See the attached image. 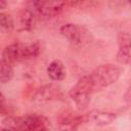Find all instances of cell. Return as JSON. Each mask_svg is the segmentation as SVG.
I'll use <instances>...</instances> for the list:
<instances>
[{"mask_svg": "<svg viewBox=\"0 0 131 131\" xmlns=\"http://www.w3.org/2000/svg\"><path fill=\"white\" fill-rule=\"evenodd\" d=\"M41 50L42 47L39 41H35L28 44L13 43L4 48L2 56H3V60L11 66L14 62L23 61L38 56Z\"/></svg>", "mask_w": 131, "mask_h": 131, "instance_id": "6da1fadb", "label": "cell"}, {"mask_svg": "<svg viewBox=\"0 0 131 131\" xmlns=\"http://www.w3.org/2000/svg\"><path fill=\"white\" fill-rule=\"evenodd\" d=\"M121 75V70L114 64H102L88 75L93 92L115 83Z\"/></svg>", "mask_w": 131, "mask_h": 131, "instance_id": "7a4b0ae2", "label": "cell"}, {"mask_svg": "<svg viewBox=\"0 0 131 131\" xmlns=\"http://www.w3.org/2000/svg\"><path fill=\"white\" fill-rule=\"evenodd\" d=\"M4 125L13 131H43L46 129V119L42 116L28 115L24 117H8Z\"/></svg>", "mask_w": 131, "mask_h": 131, "instance_id": "3957f363", "label": "cell"}, {"mask_svg": "<svg viewBox=\"0 0 131 131\" xmlns=\"http://www.w3.org/2000/svg\"><path fill=\"white\" fill-rule=\"evenodd\" d=\"M92 93H93V89L88 76L82 77L76 83V85L71 88L69 92L72 100L75 102L76 106L79 110H85L88 106Z\"/></svg>", "mask_w": 131, "mask_h": 131, "instance_id": "277c9868", "label": "cell"}, {"mask_svg": "<svg viewBox=\"0 0 131 131\" xmlns=\"http://www.w3.org/2000/svg\"><path fill=\"white\" fill-rule=\"evenodd\" d=\"M64 6L61 1H33L30 3V8H33L36 14L43 16H54L58 14Z\"/></svg>", "mask_w": 131, "mask_h": 131, "instance_id": "5b68a950", "label": "cell"}, {"mask_svg": "<svg viewBox=\"0 0 131 131\" xmlns=\"http://www.w3.org/2000/svg\"><path fill=\"white\" fill-rule=\"evenodd\" d=\"M116 120V114L102 111H92L86 116V121L97 126H105Z\"/></svg>", "mask_w": 131, "mask_h": 131, "instance_id": "8992f818", "label": "cell"}, {"mask_svg": "<svg viewBox=\"0 0 131 131\" xmlns=\"http://www.w3.org/2000/svg\"><path fill=\"white\" fill-rule=\"evenodd\" d=\"M60 34L72 44L76 45L81 41V32L80 29L74 24H66L59 29Z\"/></svg>", "mask_w": 131, "mask_h": 131, "instance_id": "52a82bcc", "label": "cell"}, {"mask_svg": "<svg viewBox=\"0 0 131 131\" xmlns=\"http://www.w3.org/2000/svg\"><path fill=\"white\" fill-rule=\"evenodd\" d=\"M47 75L51 80L60 81L66 77V70L63 63L59 59H55L49 63L47 68Z\"/></svg>", "mask_w": 131, "mask_h": 131, "instance_id": "ba28073f", "label": "cell"}, {"mask_svg": "<svg viewBox=\"0 0 131 131\" xmlns=\"http://www.w3.org/2000/svg\"><path fill=\"white\" fill-rule=\"evenodd\" d=\"M19 23L24 30H31L36 23V13L30 7L24 8L19 12Z\"/></svg>", "mask_w": 131, "mask_h": 131, "instance_id": "9c48e42d", "label": "cell"}, {"mask_svg": "<svg viewBox=\"0 0 131 131\" xmlns=\"http://www.w3.org/2000/svg\"><path fill=\"white\" fill-rule=\"evenodd\" d=\"M59 94V90L53 86H44L42 88H40L36 95H35V99L39 100V101H48V100H52L55 99L56 97H58Z\"/></svg>", "mask_w": 131, "mask_h": 131, "instance_id": "30bf717a", "label": "cell"}, {"mask_svg": "<svg viewBox=\"0 0 131 131\" xmlns=\"http://www.w3.org/2000/svg\"><path fill=\"white\" fill-rule=\"evenodd\" d=\"M80 122H81L80 117H76L73 115H66L59 121V130L60 131H76Z\"/></svg>", "mask_w": 131, "mask_h": 131, "instance_id": "8fae6325", "label": "cell"}, {"mask_svg": "<svg viewBox=\"0 0 131 131\" xmlns=\"http://www.w3.org/2000/svg\"><path fill=\"white\" fill-rule=\"evenodd\" d=\"M13 77L12 67L6 63L3 59H0V83H8Z\"/></svg>", "mask_w": 131, "mask_h": 131, "instance_id": "7c38bea8", "label": "cell"}, {"mask_svg": "<svg viewBox=\"0 0 131 131\" xmlns=\"http://www.w3.org/2000/svg\"><path fill=\"white\" fill-rule=\"evenodd\" d=\"M117 60L120 63L128 64L130 62V44H121L117 53Z\"/></svg>", "mask_w": 131, "mask_h": 131, "instance_id": "4fadbf2b", "label": "cell"}, {"mask_svg": "<svg viewBox=\"0 0 131 131\" xmlns=\"http://www.w3.org/2000/svg\"><path fill=\"white\" fill-rule=\"evenodd\" d=\"M0 28L6 31H11L13 28L12 17L4 12H0Z\"/></svg>", "mask_w": 131, "mask_h": 131, "instance_id": "5bb4252c", "label": "cell"}, {"mask_svg": "<svg viewBox=\"0 0 131 131\" xmlns=\"http://www.w3.org/2000/svg\"><path fill=\"white\" fill-rule=\"evenodd\" d=\"M6 102H5V97L3 93L0 91V115H4L7 113V107H6Z\"/></svg>", "mask_w": 131, "mask_h": 131, "instance_id": "9a60e30c", "label": "cell"}, {"mask_svg": "<svg viewBox=\"0 0 131 131\" xmlns=\"http://www.w3.org/2000/svg\"><path fill=\"white\" fill-rule=\"evenodd\" d=\"M6 5H7V3H6L4 0H0V9L5 8V7H6Z\"/></svg>", "mask_w": 131, "mask_h": 131, "instance_id": "2e32d148", "label": "cell"}, {"mask_svg": "<svg viewBox=\"0 0 131 131\" xmlns=\"http://www.w3.org/2000/svg\"><path fill=\"white\" fill-rule=\"evenodd\" d=\"M1 131H13L12 129H9V128H5V129H3V130H1Z\"/></svg>", "mask_w": 131, "mask_h": 131, "instance_id": "e0dca14e", "label": "cell"}]
</instances>
